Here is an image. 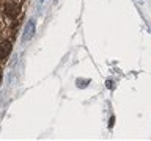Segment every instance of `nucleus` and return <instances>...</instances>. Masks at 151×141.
<instances>
[{"mask_svg": "<svg viewBox=\"0 0 151 141\" xmlns=\"http://www.w3.org/2000/svg\"><path fill=\"white\" fill-rule=\"evenodd\" d=\"M42 2H44V0H40V3H42Z\"/></svg>", "mask_w": 151, "mask_h": 141, "instance_id": "nucleus-7", "label": "nucleus"}, {"mask_svg": "<svg viewBox=\"0 0 151 141\" xmlns=\"http://www.w3.org/2000/svg\"><path fill=\"white\" fill-rule=\"evenodd\" d=\"M77 83H79V88H85L87 85H90V80H80V78H77Z\"/></svg>", "mask_w": 151, "mask_h": 141, "instance_id": "nucleus-4", "label": "nucleus"}, {"mask_svg": "<svg viewBox=\"0 0 151 141\" xmlns=\"http://www.w3.org/2000/svg\"><path fill=\"white\" fill-rule=\"evenodd\" d=\"M11 53V42L8 39L0 42V60H5L6 56Z\"/></svg>", "mask_w": 151, "mask_h": 141, "instance_id": "nucleus-3", "label": "nucleus"}, {"mask_svg": "<svg viewBox=\"0 0 151 141\" xmlns=\"http://www.w3.org/2000/svg\"><path fill=\"white\" fill-rule=\"evenodd\" d=\"M3 9H5V14H6L9 19H16L19 16V11H21V9H19V5L14 3V2H6Z\"/></svg>", "mask_w": 151, "mask_h": 141, "instance_id": "nucleus-1", "label": "nucleus"}, {"mask_svg": "<svg viewBox=\"0 0 151 141\" xmlns=\"http://www.w3.org/2000/svg\"><path fill=\"white\" fill-rule=\"evenodd\" d=\"M113 125H115V116H112L110 121H109V129H112Z\"/></svg>", "mask_w": 151, "mask_h": 141, "instance_id": "nucleus-5", "label": "nucleus"}, {"mask_svg": "<svg viewBox=\"0 0 151 141\" xmlns=\"http://www.w3.org/2000/svg\"><path fill=\"white\" fill-rule=\"evenodd\" d=\"M33 36H35V21H33V19H30V21L25 24V30H24L22 41L27 42V41H30Z\"/></svg>", "mask_w": 151, "mask_h": 141, "instance_id": "nucleus-2", "label": "nucleus"}, {"mask_svg": "<svg viewBox=\"0 0 151 141\" xmlns=\"http://www.w3.org/2000/svg\"><path fill=\"white\" fill-rule=\"evenodd\" d=\"M106 85H107V88H109V89H112V88H113V82H112V80H107V83H106Z\"/></svg>", "mask_w": 151, "mask_h": 141, "instance_id": "nucleus-6", "label": "nucleus"}]
</instances>
